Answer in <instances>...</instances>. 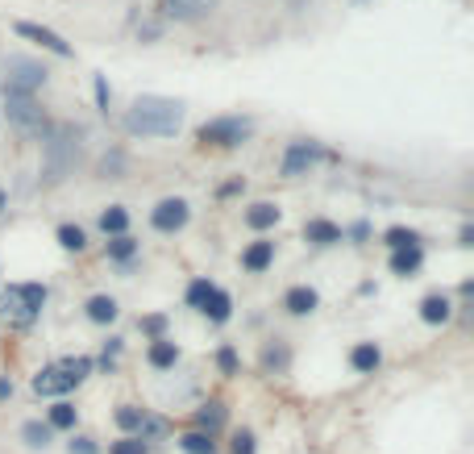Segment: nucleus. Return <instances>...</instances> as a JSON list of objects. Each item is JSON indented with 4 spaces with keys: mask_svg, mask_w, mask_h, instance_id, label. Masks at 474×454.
<instances>
[{
    "mask_svg": "<svg viewBox=\"0 0 474 454\" xmlns=\"http://www.w3.org/2000/svg\"><path fill=\"white\" fill-rule=\"evenodd\" d=\"M183 125V105L171 97H137L125 113V134L134 138H175Z\"/></svg>",
    "mask_w": 474,
    "mask_h": 454,
    "instance_id": "f257e3e1",
    "label": "nucleus"
},
{
    "mask_svg": "<svg viewBox=\"0 0 474 454\" xmlns=\"http://www.w3.org/2000/svg\"><path fill=\"white\" fill-rule=\"evenodd\" d=\"M96 372V358L88 355H75V358H58V363H51V367H42L38 375H34V392L38 396H67V392H75V387L88 380V375Z\"/></svg>",
    "mask_w": 474,
    "mask_h": 454,
    "instance_id": "f03ea898",
    "label": "nucleus"
},
{
    "mask_svg": "<svg viewBox=\"0 0 474 454\" xmlns=\"http://www.w3.org/2000/svg\"><path fill=\"white\" fill-rule=\"evenodd\" d=\"M46 284H9L0 292V317L13 325V330H29L34 321L42 317L46 309Z\"/></svg>",
    "mask_w": 474,
    "mask_h": 454,
    "instance_id": "7ed1b4c3",
    "label": "nucleus"
},
{
    "mask_svg": "<svg viewBox=\"0 0 474 454\" xmlns=\"http://www.w3.org/2000/svg\"><path fill=\"white\" fill-rule=\"evenodd\" d=\"M80 129L75 125H46L42 129V146H46V167H42V184H58V179L71 171L75 163V151H80Z\"/></svg>",
    "mask_w": 474,
    "mask_h": 454,
    "instance_id": "20e7f679",
    "label": "nucleus"
},
{
    "mask_svg": "<svg viewBox=\"0 0 474 454\" xmlns=\"http://www.w3.org/2000/svg\"><path fill=\"white\" fill-rule=\"evenodd\" d=\"M254 134V117H213V121H204L196 129V142H200L204 151L213 146V151H233V146H242L245 138Z\"/></svg>",
    "mask_w": 474,
    "mask_h": 454,
    "instance_id": "39448f33",
    "label": "nucleus"
},
{
    "mask_svg": "<svg viewBox=\"0 0 474 454\" xmlns=\"http://www.w3.org/2000/svg\"><path fill=\"white\" fill-rule=\"evenodd\" d=\"M46 75H51V71L42 67L38 59H21V55L4 59V80H9L4 92H13V97H34L42 83H46Z\"/></svg>",
    "mask_w": 474,
    "mask_h": 454,
    "instance_id": "423d86ee",
    "label": "nucleus"
},
{
    "mask_svg": "<svg viewBox=\"0 0 474 454\" xmlns=\"http://www.w3.org/2000/svg\"><path fill=\"white\" fill-rule=\"evenodd\" d=\"M321 159H325V146H321V142L296 138V142H291V146L284 151V167H279V171H284V179L308 176V171H312L316 163H321Z\"/></svg>",
    "mask_w": 474,
    "mask_h": 454,
    "instance_id": "0eeeda50",
    "label": "nucleus"
},
{
    "mask_svg": "<svg viewBox=\"0 0 474 454\" xmlns=\"http://www.w3.org/2000/svg\"><path fill=\"white\" fill-rule=\"evenodd\" d=\"M4 117H9L17 129H26V134L46 129V113H42V105L34 97H13V92H4Z\"/></svg>",
    "mask_w": 474,
    "mask_h": 454,
    "instance_id": "6e6552de",
    "label": "nucleus"
},
{
    "mask_svg": "<svg viewBox=\"0 0 474 454\" xmlns=\"http://www.w3.org/2000/svg\"><path fill=\"white\" fill-rule=\"evenodd\" d=\"M191 217V208L183 196H167V200H159L154 205V213H150V225L159 230V234H179L183 225H188Z\"/></svg>",
    "mask_w": 474,
    "mask_h": 454,
    "instance_id": "1a4fd4ad",
    "label": "nucleus"
},
{
    "mask_svg": "<svg viewBox=\"0 0 474 454\" xmlns=\"http://www.w3.org/2000/svg\"><path fill=\"white\" fill-rule=\"evenodd\" d=\"M17 34L21 38H29V42H38L42 51H51V55H58V59H71V42H63L55 34V29H46V26H34V21H17Z\"/></svg>",
    "mask_w": 474,
    "mask_h": 454,
    "instance_id": "9d476101",
    "label": "nucleus"
},
{
    "mask_svg": "<svg viewBox=\"0 0 474 454\" xmlns=\"http://www.w3.org/2000/svg\"><path fill=\"white\" fill-rule=\"evenodd\" d=\"M179 358H183V350H179L175 338H159V342H150V350H146V363L154 372H175Z\"/></svg>",
    "mask_w": 474,
    "mask_h": 454,
    "instance_id": "9b49d317",
    "label": "nucleus"
},
{
    "mask_svg": "<svg viewBox=\"0 0 474 454\" xmlns=\"http://www.w3.org/2000/svg\"><path fill=\"white\" fill-rule=\"evenodd\" d=\"M284 309L291 317H312L321 309V296H316V288H308V284H296V288L284 292Z\"/></svg>",
    "mask_w": 474,
    "mask_h": 454,
    "instance_id": "f8f14e48",
    "label": "nucleus"
},
{
    "mask_svg": "<svg viewBox=\"0 0 474 454\" xmlns=\"http://www.w3.org/2000/svg\"><path fill=\"white\" fill-rule=\"evenodd\" d=\"M304 238H308L312 247H338V242H346V230L329 217H312L308 225H304Z\"/></svg>",
    "mask_w": 474,
    "mask_h": 454,
    "instance_id": "ddd939ff",
    "label": "nucleus"
},
{
    "mask_svg": "<svg viewBox=\"0 0 474 454\" xmlns=\"http://www.w3.org/2000/svg\"><path fill=\"white\" fill-rule=\"evenodd\" d=\"M271 262H275V242L271 238H258V242H250V247L242 250V267L250 271V276H262Z\"/></svg>",
    "mask_w": 474,
    "mask_h": 454,
    "instance_id": "4468645a",
    "label": "nucleus"
},
{
    "mask_svg": "<svg viewBox=\"0 0 474 454\" xmlns=\"http://www.w3.org/2000/svg\"><path fill=\"white\" fill-rule=\"evenodd\" d=\"M229 421V409H225V400H204L200 409H196V429L200 434H213L217 438V429Z\"/></svg>",
    "mask_w": 474,
    "mask_h": 454,
    "instance_id": "2eb2a0df",
    "label": "nucleus"
},
{
    "mask_svg": "<svg viewBox=\"0 0 474 454\" xmlns=\"http://www.w3.org/2000/svg\"><path fill=\"white\" fill-rule=\"evenodd\" d=\"M350 367L358 375H375L383 367V346L379 342H358L350 350Z\"/></svg>",
    "mask_w": 474,
    "mask_h": 454,
    "instance_id": "dca6fc26",
    "label": "nucleus"
},
{
    "mask_svg": "<svg viewBox=\"0 0 474 454\" xmlns=\"http://www.w3.org/2000/svg\"><path fill=\"white\" fill-rule=\"evenodd\" d=\"M449 317H454V301H449L446 292H433V296L420 301V321L424 325H446Z\"/></svg>",
    "mask_w": 474,
    "mask_h": 454,
    "instance_id": "f3484780",
    "label": "nucleus"
},
{
    "mask_svg": "<svg viewBox=\"0 0 474 454\" xmlns=\"http://www.w3.org/2000/svg\"><path fill=\"white\" fill-rule=\"evenodd\" d=\"M46 426L55 429V434H75V426H80V409H75L71 400H55L51 413H46Z\"/></svg>",
    "mask_w": 474,
    "mask_h": 454,
    "instance_id": "a211bd4d",
    "label": "nucleus"
},
{
    "mask_svg": "<svg viewBox=\"0 0 474 454\" xmlns=\"http://www.w3.org/2000/svg\"><path fill=\"white\" fill-rule=\"evenodd\" d=\"M424 267V247H404V250H392V276L400 279H412Z\"/></svg>",
    "mask_w": 474,
    "mask_h": 454,
    "instance_id": "6ab92c4d",
    "label": "nucleus"
},
{
    "mask_svg": "<svg viewBox=\"0 0 474 454\" xmlns=\"http://www.w3.org/2000/svg\"><path fill=\"white\" fill-rule=\"evenodd\" d=\"M200 313L208 317L213 325H225V321L233 317V296H229L225 288H213V296H208V301L200 304Z\"/></svg>",
    "mask_w": 474,
    "mask_h": 454,
    "instance_id": "aec40b11",
    "label": "nucleus"
},
{
    "mask_svg": "<svg viewBox=\"0 0 474 454\" xmlns=\"http://www.w3.org/2000/svg\"><path fill=\"white\" fill-rule=\"evenodd\" d=\"M279 217H284V208L271 205V200H258V205L245 208V225L250 230H271V225H279Z\"/></svg>",
    "mask_w": 474,
    "mask_h": 454,
    "instance_id": "412c9836",
    "label": "nucleus"
},
{
    "mask_svg": "<svg viewBox=\"0 0 474 454\" xmlns=\"http://www.w3.org/2000/svg\"><path fill=\"white\" fill-rule=\"evenodd\" d=\"M217 0H163V13L175 17V21H191V17H204Z\"/></svg>",
    "mask_w": 474,
    "mask_h": 454,
    "instance_id": "4be33fe9",
    "label": "nucleus"
},
{
    "mask_svg": "<svg viewBox=\"0 0 474 454\" xmlns=\"http://www.w3.org/2000/svg\"><path fill=\"white\" fill-rule=\"evenodd\" d=\"M83 313H88V321H92V325H113L121 309H117V301H113V296H105V292H100V296H92V301L83 304Z\"/></svg>",
    "mask_w": 474,
    "mask_h": 454,
    "instance_id": "5701e85b",
    "label": "nucleus"
},
{
    "mask_svg": "<svg viewBox=\"0 0 474 454\" xmlns=\"http://www.w3.org/2000/svg\"><path fill=\"white\" fill-rule=\"evenodd\" d=\"M287 367H291V350H287V342H267V350H262V372L267 375H284Z\"/></svg>",
    "mask_w": 474,
    "mask_h": 454,
    "instance_id": "b1692460",
    "label": "nucleus"
},
{
    "mask_svg": "<svg viewBox=\"0 0 474 454\" xmlns=\"http://www.w3.org/2000/svg\"><path fill=\"white\" fill-rule=\"evenodd\" d=\"M125 230H129V213H125L121 205H109L100 213V234L105 238H121Z\"/></svg>",
    "mask_w": 474,
    "mask_h": 454,
    "instance_id": "393cba45",
    "label": "nucleus"
},
{
    "mask_svg": "<svg viewBox=\"0 0 474 454\" xmlns=\"http://www.w3.org/2000/svg\"><path fill=\"white\" fill-rule=\"evenodd\" d=\"M21 442H26L29 450H46V446L55 442V429L46 426V421H26V426H21Z\"/></svg>",
    "mask_w": 474,
    "mask_h": 454,
    "instance_id": "a878e982",
    "label": "nucleus"
},
{
    "mask_svg": "<svg viewBox=\"0 0 474 454\" xmlns=\"http://www.w3.org/2000/svg\"><path fill=\"white\" fill-rule=\"evenodd\" d=\"M179 450L183 454H217V442L213 434H200V429H188V434H179Z\"/></svg>",
    "mask_w": 474,
    "mask_h": 454,
    "instance_id": "bb28decb",
    "label": "nucleus"
},
{
    "mask_svg": "<svg viewBox=\"0 0 474 454\" xmlns=\"http://www.w3.org/2000/svg\"><path fill=\"white\" fill-rule=\"evenodd\" d=\"M142 417H146V409H137V404H117L113 421H117V429H121L125 438H137V429H142Z\"/></svg>",
    "mask_w": 474,
    "mask_h": 454,
    "instance_id": "cd10ccee",
    "label": "nucleus"
},
{
    "mask_svg": "<svg viewBox=\"0 0 474 454\" xmlns=\"http://www.w3.org/2000/svg\"><path fill=\"white\" fill-rule=\"evenodd\" d=\"M137 330L146 333L150 342H159V338H171V317H167V313H146L142 321H137Z\"/></svg>",
    "mask_w": 474,
    "mask_h": 454,
    "instance_id": "c85d7f7f",
    "label": "nucleus"
},
{
    "mask_svg": "<svg viewBox=\"0 0 474 454\" xmlns=\"http://www.w3.org/2000/svg\"><path fill=\"white\" fill-rule=\"evenodd\" d=\"M55 238H58V247H63V250H71V254H80V250L88 247V234H83L80 225H71V221H67V225H58V230H55Z\"/></svg>",
    "mask_w": 474,
    "mask_h": 454,
    "instance_id": "c756f323",
    "label": "nucleus"
},
{
    "mask_svg": "<svg viewBox=\"0 0 474 454\" xmlns=\"http://www.w3.org/2000/svg\"><path fill=\"white\" fill-rule=\"evenodd\" d=\"M383 242H387L392 250H404V247H420L424 238H420L416 230H408V225H392V230L383 234Z\"/></svg>",
    "mask_w": 474,
    "mask_h": 454,
    "instance_id": "7c9ffc66",
    "label": "nucleus"
},
{
    "mask_svg": "<svg viewBox=\"0 0 474 454\" xmlns=\"http://www.w3.org/2000/svg\"><path fill=\"white\" fill-rule=\"evenodd\" d=\"M105 254H109L113 262H129L137 254V242L129 234H121V238H113V242H105Z\"/></svg>",
    "mask_w": 474,
    "mask_h": 454,
    "instance_id": "2f4dec72",
    "label": "nucleus"
},
{
    "mask_svg": "<svg viewBox=\"0 0 474 454\" xmlns=\"http://www.w3.org/2000/svg\"><path fill=\"white\" fill-rule=\"evenodd\" d=\"M217 372L225 375V380H233V375H242V358H237V350H233L229 342L217 346Z\"/></svg>",
    "mask_w": 474,
    "mask_h": 454,
    "instance_id": "473e14b6",
    "label": "nucleus"
},
{
    "mask_svg": "<svg viewBox=\"0 0 474 454\" xmlns=\"http://www.w3.org/2000/svg\"><path fill=\"white\" fill-rule=\"evenodd\" d=\"M213 288H217L213 279H191L188 292H183V301H188V309H200V304L208 301V296H213Z\"/></svg>",
    "mask_w": 474,
    "mask_h": 454,
    "instance_id": "72a5a7b5",
    "label": "nucleus"
},
{
    "mask_svg": "<svg viewBox=\"0 0 474 454\" xmlns=\"http://www.w3.org/2000/svg\"><path fill=\"white\" fill-rule=\"evenodd\" d=\"M121 350H125L121 338H109V342H105V350H100V363H96V367H100L105 375H113V372H117V358H121Z\"/></svg>",
    "mask_w": 474,
    "mask_h": 454,
    "instance_id": "f704fd0d",
    "label": "nucleus"
},
{
    "mask_svg": "<svg viewBox=\"0 0 474 454\" xmlns=\"http://www.w3.org/2000/svg\"><path fill=\"white\" fill-rule=\"evenodd\" d=\"M137 438H142V442H146V446H150V442H159V438H167V421H163V417H142V429H137Z\"/></svg>",
    "mask_w": 474,
    "mask_h": 454,
    "instance_id": "c9c22d12",
    "label": "nucleus"
},
{
    "mask_svg": "<svg viewBox=\"0 0 474 454\" xmlns=\"http://www.w3.org/2000/svg\"><path fill=\"white\" fill-rule=\"evenodd\" d=\"M229 454H258V438L250 434V429H237L229 442Z\"/></svg>",
    "mask_w": 474,
    "mask_h": 454,
    "instance_id": "e433bc0d",
    "label": "nucleus"
},
{
    "mask_svg": "<svg viewBox=\"0 0 474 454\" xmlns=\"http://www.w3.org/2000/svg\"><path fill=\"white\" fill-rule=\"evenodd\" d=\"M109 454H150V446L142 438H117L109 442Z\"/></svg>",
    "mask_w": 474,
    "mask_h": 454,
    "instance_id": "4c0bfd02",
    "label": "nucleus"
},
{
    "mask_svg": "<svg viewBox=\"0 0 474 454\" xmlns=\"http://www.w3.org/2000/svg\"><path fill=\"white\" fill-rule=\"evenodd\" d=\"M67 450H71V454H100V442L88 438V434H71Z\"/></svg>",
    "mask_w": 474,
    "mask_h": 454,
    "instance_id": "58836bf2",
    "label": "nucleus"
},
{
    "mask_svg": "<svg viewBox=\"0 0 474 454\" xmlns=\"http://www.w3.org/2000/svg\"><path fill=\"white\" fill-rule=\"evenodd\" d=\"M121 167H125V154H121V151H113V154H105L100 171H105L109 179H121Z\"/></svg>",
    "mask_w": 474,
    "mask_h": 454,
    "instance_id": "ea45409f",
    "label": "nucleus"
},
{
    "mask_svg": "<svg viewBox=\"0 0 474 454\" xmlns=\"http://www.w3.org/2000/svg\"><path fill=\"white\" fill-rule=\"evenodd\" d=\"M109 100H113L109 83H105V75H96V105H100V109H109Z\"/></svg>",
    "mask_w": 474,
    "mask_h": 454,
    "instance_id": "a19ab883",
    "label": "nucleus"
},
{
    "mask_svg": "<svg viewBox=\"0 0 474 454\" xmlns=\"http://www.w3.org/2000/svg\"><path fill=\"white\" fill-rule=\"evenodd\" d=\"M366 234H370V225H366V221H358V225H350V238H354V242H362Z\"/></svg>",
    "mask_w": 474,
    "mask_h": 454,
    "instance_id": "79ce46f5",
    "label": "nucleus"
},
{
    "mask_svg": "<svg viewBox=\"0 0 474 454\" xmlns=\"http://www.w3.org/2000/svg\"><path fill=\"white\" fill-rule=\"evenodd\" d=\"M0 400H13V380L9 375H0Z\"/></svg>",
    "mask_w": 474,
    "mask_h": 454,
    "instance_id": "37998d69",
    "label": "nucleus"
},
{
    "mask_svg": "<svg viewBox=\"0 0 474 454\" xmlns=\"http://www.w3.org/2000/svg\"><path fill=\"white\" fill-rule=\"evenodd\" d=\"M233 192H242V179H229V184H221V196H233Z\"/></svg>",
    "mask_w": 474,
    "mask_h": 454,
    "instance_id": "c03bdc74",
    "label": "nucleus"
},
{
    "mask_svg": "<svg viewBox=\"0 0 474 454\" xmlns=\"http://www.w3.org/2000/svg\"><path fill=\"white\" fill-rule=\"evenodd\" d=\"M0 205H4V192H0Z\"/></svg>",
    "mask_w": 474,
    "mask_h": 454,
    "instance_id": "a18cd8bd",
    "label": "nucleus"
}]
</instances>
